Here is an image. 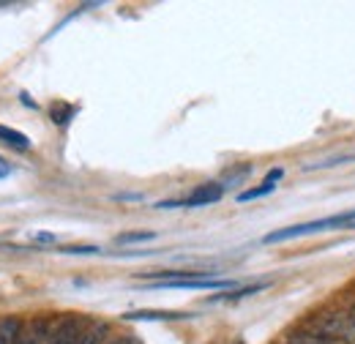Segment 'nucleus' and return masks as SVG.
Instances as JSON below:
<instances>
[{
  "mask_svg": "<svg viewBox=\"0 0 355 344\" xmlns=\"http://www.w3.org/2000/svg\"><path fill=\"white\" fill-rule=\"evenodd\" d=\"M306 331L320 339H328V342L355 344V325L350 320V311H342V309H325V311L314 314Z\"/></svg>",
  "mask_w": 355,
  "mask_h": 344,
  "instance_id": "1",
  "label": "nucleus"
},
{
  "mask_svg": "<svg viewBox=\"0 0 355 344\" xmlns=\"http://www.w3.org/2000/svg\"><path fill=\"white\" fill-rule=\"evenodd\" d=\"M353 221H355V208L353 211H345V214L328 216V218H317V221H306V224H293V227H284V230L268 232L266 238H263V243H282V241L304 238V235L322 232V230H331V227H350Z\"/></svg>",
  "mask_w": 355,
  "mask_h": 344,
  "instance_id": "2",
  "label": "nucleus"
},
{
  "mask_svg": "<svg viewBox=\"0 0 355 344\" xmlns=\"http://www.w3.org/2000/svg\"><path fill=\"white\" fill-rule=\"evenodd\" d=\"M88 325L90 322L85 320V317L69 314V317H63V320L55 325L49 344H77L80 342V336L85 334V328H88Z\"/></svg>",
  "mask_w": 355,
  "mask_h": 344,
  "instance_id": "3",
  "label": "nucleus"
},
{
  "mask_svg": "<svg viewBox=\"0 0 355 344\" xmlns=\"http://www.w3.org/2000/svg\"><path fill=\"white\" fill-rule=\"evenodd\" d=\"M235 287V282L227 279H180V282H156L153 290H230Z\"/></svg>",
  "mask_w": 355,
  "mask_h": 344,
  "instance_id": "4",
  "label": "nucleus"
},
{
  "mask_svg": "<svg viewBox=\"0 0 355 344\" xmlns=\"http://www.w3.org/2000/svg\"><path fill=\"white\" fill-rule=\"evenodd\" d=\"M224 189L222 183H202V186H197L189 197H183V200H178V208H200V205H214V203H219L224 197Z\"/></svg>",
  "mask_w": 355,
  "mask_h": 344,
  "instance_id": "5",
  "label": "nucleus"
},
{
  "mask_svg": "<svg viewBox=\"0 0 355 344\" xmlns=\"http://www.w3.org/2000/svg\"><path fill=\"white\" fill-rule=\"evenodd\" d=\"M52 331H55V325H52L49 317H36V320L22 331L19 344H49Z\"/></svg>",
  "mask_w": 355,
  "mask_h": 344,
  "instance_id": "6",
  "label": "nucleus"
},
{
  "mask_svg": "<svg viewBox=\"0 0 355 344\" xmlns=\"http://www.w3.org/2000/svg\"><path fill=\"white\" fill-rule=\"evenodd\" d=\"M22 331L25 328L19 317H0V344H19Z\"/></svg>",
  "mask_w": 355,
  "mask_h": 344,
  "instance_id": "7",
  "label": "nucleus"
},
{
  "mask_svg": "<svg viewBox=\"0 0 355 344\" xmlns=\"http://www.w3.org/2000/svg\"><path fill=\"white\" fill-rule=\"evenodd\" d=\"M123 317L126 320H189L191 314H186V311H153V309H142V311H129Z\"/></svg>",
  "mask_w": 355,
  "mask_h": 344,
  "instance_id": "8",
  "label": "nucleus"
},
{
  "mask_svg": "<svg viewBox=\"0 0 355 344\" xmlns=\"http://www.w3.org/2000/svg\"><path fill=\"white\" fill-rule=\"evenodd\" d=\"M0 142H6L14 150H31V139L22 131L8 129V126H0Z\"/></svg>",
  "mask_w": 355,
  "mask_h": 344,
  "instance_id": "9",
  "label": "nucleus"
},
{
  "mask_svg": "<svg viewBox=\"0 0 355 344\" xmlns=\"http://www.w3.org/2000/svg\"><path fill=\"white\" fill-rule=\"evenodd\" d=\"M107 336H110V322H90L77 344H104Z\"/></svg>",
  "mask_w": 355,
  "mask_h": 344,
  "instance_id": "10",
  "label": "nucleus"
},
{
  "mask_svg": "<svg viewBox=\"0 0 355 344\" xmlns=\"http://www.w3.org/2000/svg\"><path fill=\"white\" fill-rule=\"evenodd\" d=\"M276 189V183L273 180H263L257 189H246V191H241L238 194V203H249V200H260V197H266Z\"/></svg>",
  "mask_w": 355,
  "mask_h": 344,
  "instance_id": "11",
  "label": "nucleus"
},
{
  "mask_svg": "<svg viewBox=\"0 0 355 344\" xmlns=\"http://www.w3.org/2000/svg\"><path fill=\"white\" fill-rule=\"evenodd\" d=\"M284 344H336V342L320 339V336H314V334H309V331H293V334H287Z\"/></svg>",
  "mask_w": 355,
  "mask_h": 344,
  "instance_id": "12",
  "label": "nucleus"
},
{
  "mask_svg": "<svg viewBox=\"0 0 355 344\" xmlns=\"http://www.w3.org/2000/svg\"><path fill=\"white\" fill-rule=\"evenodd\" d=\"M153 238H156V232L139 230V232H123V235H118V243L126 246V243H142V241H153Z\"/></svg>",
  "mask_w": 355,
  "mask_h": 344,
  "instance_id": "13",
  "label": "nucleus"
},
{
  "mask_svg": "<svg viewBox=\"0 0 355 344\" xmlns=\"http://www.w3.org/2000/svg\"><path fill=\"white\" fill-rule=\"evenodd\" d=\"M268 284H254V287H243V290H235V293H224L219 298H230V301H238V298H246V295H254V293H260V290H266Z\"/></svg>",
  "mask_w": 355,
  "mask_h": 344,
  "instance_id": "14",
  "label": "nucleus"
},
{
  "mask_svg": "<svg viewBox=\"0 0 355 344\" xmlns=\"http://www.w3.org/2000/svg\"><path fill=\"white\" fill-rule=\"evenodd\" d=\"M63 255H98L101 249H96V246H66V249H60Z\"/></svg>",
  "mask_w": 355,
  "mask_h": 344,
  "instance_id": "15",
  "label": "nucleus"
},
{
  "mask_svg": "<svg viewBox=\"0 0 355 344\" xmlns=\"http://www.w3.org/2000/svg\"><path fill=\"white\" fill-rule=\"evenodd\" d=\"M110 344H139V342L134 336H121V339H112Z\"/></svg>",
  "mask_w": 355,
  "mask_h": 344,
  "instance_id": "16",
  "label": "nucleus"
},
{
  "mask_svg": "<svg viewBox=\"0 0 355 344\" xmlns=\"http://www.w3.org/2000/svg\"><path fill=\"white\" fill-rule=\"evenodd\" d=\"M8 172H11V167H8V164H6V162H3V159H0V178H6V175H8Z\"/></svg>",
  "mask_w": 355,
  "mask_h": 344,
  "instance_id": "17",
  "label": "nucleus"
},
{
  "mask_svg": "<svg viewBox=\"0 0 355 344\" xmlns=\"http://www.w3.org/2000/svg\"><path fill=\"white\" fill-rule=\"evenodd\" d=\"M36 238H39L42 243H52V241H55V235H36Z\"/></svg>",
  "mask_w": 355,
  "mask_h": 344,
  "instance_id": "18",
  "label": "nucleus"
},
{
  "mask_svg": "<svg viewBox=\"0 0 355 344\" xmlns=\"http://www.w3.org/2000/svg\"><path fill=\"white\" fill-rule=\"evenodd\" d=\"M350 320H353V325H355V303L350 306Z\"/></svg>",
  "mask_w": 355,
  "mask_h": 344,
  "instance_id": "19",
  "label": "nucleus"
},
{
  "mask_svg": "<svg viewBox=\"0 0 355 344\" xmlns=\"http://www.w3.org/2000/svg\"><path fill=\"white\" fill-rule=\"evenodd\" d=\"M235 344H243V342H241V339H238V342H235Z\"/></svg>",
  "mask_w": 355,
  "mask_h": 344,
  "instance_id": "20",
  "label": "nucleus"
}]
</instances>
